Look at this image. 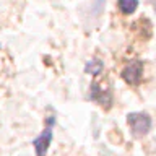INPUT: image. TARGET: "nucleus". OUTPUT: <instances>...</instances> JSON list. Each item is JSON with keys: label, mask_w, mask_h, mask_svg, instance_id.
<instances>
[{"label": "nucleus", "mask_w": 156, "mask_h": 156, "mask_svg": "<svg viewBox=\"0 0 156 156\" xmlns=\"http://www.w3.org/2000/svg\"><path fill=\"white\" fill-rule=\"evenodd\" d=\"M127 124L130 127L132 135L136 138H141V136L148 135L153 122L146 112H130V114H127Z\"/></svg>", "instance_id": "nucleus-1"}, {"label": "nucleus", "mask_w": 156, "mask_h": 156, "mask_svg": "<svg viewBox=\"0 0 156 156\" xmlns=\"http://www.w3.org/2000/svg\"><path fill=\"white\" fill-rule=\"evenodd\" d=\"M90 98L91 101H96V102H99L101 106H109L111 102H112V94H111V91H107V90H102V88L98 85L96 81H93L91 83V86H90Z\"/></svg>", "instance_id": "nucleus-4"}, {"label": "nucleus", "mask_w": 156, "mask_h": 156, "mask_svg": "<svg viewBox=\"0 0 156 156\" xmlns=\"http://www.w3.org/2000/svg\"><path fill=\"white\" fill-rule=\"evenodd\" d=\"M54 125H55V117L51 115L47 117L46 120V127H44L42 133L36 136L33 141V146H34V151H36V156H46L47 154V150L52 143V138H54Z\"/></svg>", "instance_id": "nucleus-2"}, {"label": "nucleus", "mask_w": 156, "mask_h": 156, "mask_svg": "<svg viewBox=\"0 0 156 156\" xmlns=\"http://www.w3.org/2000/svg\"><path fill=\"white\" fill-rule=\"evenodd\" d=\"M102 67H104V63H102L99 58H93V60H88L86 65H85V73H88V75H99V73L102 72Z\"/></svg>", "instance_id": "nucleus-5"}, {"label": "nucleus", "mask_w": 156, "mask_h": 156, "mask_svg": "<svg viewBox=\"0 0 156 156\" xmlns=\"http://www.w3.org/2000/svg\"><path fill=\"white\" fill-rule=\"evenodd\" d=\"M138 8V0H119V10L124 15H132Z\"/></svg>", "instance_id": "nucleus-6"}, {"label": "nucleus", "mask_w": 156, "mask_h": 156, "mask_svg": "<svg viewBox=\"0 0 156 156\" xmlns=\"http://www.w3.org/2000/svg\"><path fill=\"white\" fill-rule=\"evenodd\" d=\"M120 76L124 78V81H127L129 85H138L143 78V62L141 60H132L124 67Z\"/></svg>", "instance_id": "nucleus-3"}, {"label": "nucleus", "mask_w": 156, "mask_h": 156, "mask_svg": "<svg viewBox=\"0 0 156 156\" xmlns=\"http://www.w3.org/2000/svg\"><path fill=\"white\" fill-rule=\"evenodd\" d=\"M154 10H156V3H154Z\"/></svg>", "instance_id": "nucleus-7"}]
</instances>
